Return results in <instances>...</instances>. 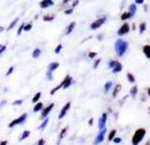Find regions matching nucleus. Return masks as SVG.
<instances>
[{"instance_id":"1","label":"nucleus","mask_w":150,"mask_h":145,"mask_svg":"<svg viewBox=\"0 0 150 145\" xmlns=\"http://www.w3.org/2000/svg\"><path fill=\"white\" fill-rule=\"evenodd\" d=\"M115 46H116V51L117 54L121 57L127 51L128 47V44L127 42L124 41L122 39H119L116 40Z\"/></svg>"},{"instance_id":"2","label":"nucleus","mask_w":150,"mask_h":145,"mask_svg":"<svg viewBox=\"0 0 150 145\" xmlns=\"http://www.w3.org/2000/svg\"><path fill=\"white\" fill-rule=\"evenodd\" d=\"M145 134H146V130L144 129L143 128L138 129L133 137V140H132L133 144L135 145L138 144L143 140Z\"/></svg>"},{"instance_id":"3","label":"nucleus","mask_w":150,"mask_h":145,"mask_svg":"<svg viewBox=\"0 0 150 145\" xmlns=\"http://www.w3.org/2000/svg\"><path fill=\"white\" fill-rule=\"evenodd\" d=\"M27 114H24L23 115H21L19 118H18V119H15L13 121H12L10 123V124L8 125V127L9 128H13L14 127L15 125H16V124H21L22 122H24L26 119H27Z\"/></svg>"},{"instance_id":"4","label":"nucleus","mask_w":150,"mask_h":145,"mask_svg":"<svg viewBox=\"0 0 150 145\" xmlns=\"http://www.w3.org/2000/svg\"><path fill=\"white\" fill-rule=\"evenodd\" d=\"M105 21H106V18L105 17L99 18V19H97L96 21H95L94 22H93L91 24V28L92 30H96V29H98L99 27L102 26L105 22Z\"/></svg>"},{"instance_id":"5","label":"nucleus","mask_w":150,"mask_h":145,"mask_svg":"<svg viewBox=\"0 0 150 145\" xmlns=\"http://www.w3.org/2000/svg\"><path fill=\"white\" fill-rule=\"evenodd\" d=\"M129 31H130V26H129V24L127 23H125L118 30V35L120 36H122L128 33Z\"/></svg>"},{"instance_id":"6","label":"nucleus","mask_w":150,"mask_h":145,"mask_svg":"<svg viewBox=\"0 0 150 145\" xmlns=\"http://www.w3.org/2000/svg\"><path fill=\"white\" fill-rule=\"evenodd\" d=\"M105 132H106V128H103L102 130H101V132H99V134L97 136L96 138L95 139V142H94L95 144H99V143H101V142H103Z\"/></svg>"},{"instance_id":"7","label":"nucleus","mask_w":150,"mask_h":145,"mask_svg":"<svg viewBox=\"0 0 150 145\" xmlns=\"http://www.w3.org/2000/svg\"><path fill=\"white\" fill-rule=\"evenodd\" d=\"M107 117H108L107 114H103L102 118L99 119V128L100 130H102L103 128H105V124H106V121H107Z\"/></svg>"},{"instance_id":"8","label":"nucleus","mask_w":150,"mask_h":145,"mask_svg":"<svg viewBox=\"0 0 150 145\" xmlns=\"http://www.w3.org/2000/svg\"><path fill=\"white\" fill-rule=\"evenodd\" d=\"M70 106H71V102H68V103L66 104V106L62 108V110L60 111V114L59 115V117H58L59 119H63L65 116V115L66 114V112L68 111V110L70 108Z\"/></svg>"},{"instance_id":"9","label":"nucleus","mask_w":150,"mask_h":145,"mask_svg":"<svg viewBox=\"0 0 150 145\" xmlns=\"http://www.w3.org/2000/svg\"><path fill=\"white\" fill-rule=\"evenodd\" d=\"M55 106L54 103L50 104L48 107H46V108L42 111V114H41V118H46L47 116V115L49 114V113L51 111V110L53 108V107Z\"/></svg>"},{"instance_id":"10","label":"nucleus","mask_w":150,"mask_h":145,"mask_svg":"<svg viewBox=\"0 0 150 145\" xmlns=\"http://www.w3.org/2000/svg\"><path fill=\"white\" fill-rule=\"evenodd\" d=\"M53 4H54V3H53L52 0H43L41 2V7L42 8H48Z\"/></svg>"},{"instance_id":"11","label":"nucleus","mask_w":150,"mask_h":145,"mask_svg":"<svg viewBox=\"0 0 150 145\" xmlns=\"http://www.w3.org/2000/svg\"><path fill=\"white\" fill-rule=\"evenodd\" d=\"M122 70V64H121L119 61H116L115 66L113 68V73H117V72H121Z\"/></svg>"},{"instance_id":"12","label":"nucleus","mask_w":150,"mask_h":145,"mask_svg":"<svg viewBox=\"0 0 150 145\" xmlns=\"http://www.w3.org/2000/svg\"><path fill=\"white\" fill-rule=\"evenodd\" d=\"M66 82V78L63 80L62 82H61V83L58 86H57V87H55V88H53L51 92H50V94H52V95H54L55 94V93L57 92V91H58L60 88H62L63 86V85H64V83Z\"/></svg>"},{"instance_id":"13","label":"nucleus","mask_w":150,"mask_h":145,"mask_svg":"<svg viewBox=\"0 0 150 145\" xmlns=\"http://www.w3.org/2000/svg\"><path fill=\"white\" fill-rule=\"evenodd\" d=\"M144 53L145 54V55L147 56V58L148 59H150V45H146L144 46L143 49Z\"/></svg>"},{"instance_id":"14","label":"nucleus","mask_w":150,"mask_h":145,"mask_svg":"<svg viewBox=\"0 0 150 145\" xmlns=\"http://www.w3.org/2000/svg\"><path fill=\"white\" fill-rule=\"evenodd\" d=\"M58 66H59V64L58 63H57V62H53V63H52V64H50L49 65V71H50V72H53V71H55L56 68H58Z\"/></svg>"},{"instance_id":"15","label":"nucleus","mask_w":150,"mask_h":145,"mask_svg":"<svg viewBox=\"0 0 150 145\" xmlns=\"http://www.w3.org/2000/svg\"><path fill=\"white\" fill-rule=\"evenodd\" d=\"M136 5L135 4H131L130 5V7H129V12L130 13L132 16H134V14L136 12Z\"/></svg>"},{"instance_id":"16","label":"nucleus","mask_w":150,"mask_h":145,"mask_svg":"<svg viewBox=\"0 0 150 145\" xmlns=\"http://www.w3.org/2000/svg\"><path fill=\"white\" fill-rule=\"evenodd\" d=\"M71 80H72V78H71L69 75H67L66 78V82H65L64 85H63V88H64V89H66V88H67L68 87H69V86H70L71 83Z\"/></svg>"},{"instance_id":"17","label":"nucleus","mask_w":150,"mask_h":145,"mask_svg":"<svg viewBox=\"0 0 150 145\" xmlns=\"http://www.w3.org/2000/svg\"><path fill=\"white\" fill-rule=\"evenodd\" d=\"M74 26H75V22H72L69 24V26H68V28H67V30H66V35H69V34L72 32V30H73Z\"/></svg>"},{"instance_id":"18","label":"nucleus","mask_w":150,"mask_h":145,"mask_svg":"<svg viewBox=\"0 0 150 145\" xmlns=\"http://www.w3.org/2000/svg\"><path fill=\"white\" fill-rule=\"evenodd\" d=\"M29 134H30V132L29 130H24V132L22 133V135H21V137L19 138V141H22V140L27 138L28 136H29Z\"/></svg>"},{"instance_id":"19","label":"nucleus","mask_w":150,"mask_h":145,"mask_svg":"<svg viewBox=\"0 0 150 145\" xmlns=\"http://www.w3.org/2000/svg\"><path fill=\"white\" fill-rule=\"evenodd\" d=\"M121 88H122V86H121V85H117V86H116V87L115 88V89H114V91H113V97H116V95L118 94L119 92L121 90Z\"/></svg>"},{"instance_id":"20","label":"nucleus","mask_w":150,"mask_h":145,"mask_svg":"<svg viewBox=\"0 0 150 145\" xmlns=\"http://www.w3.org/2000/svg\"><path fill=\"white\" fill-rule=\"evenodd\" d=\"M41 54V50L39 49H35L34 52H32V57L34 58H38Z\"/></svg>"},{"instance_id":"21","label":"nucleus","mask_w":150,"mask_h":145,"mask_svg":"<svg viewBox=\"0 0 150 145\" xmlns=\"http://www.w3.org/2000/svg\"><path fill=\"white\" fill-rule=\"evenodd\" d=\"M132 17V16H131V14L130 12H128V13H124L122 15V16H121V18L122 19V20H126V19H128V18H131Z\"/></svg>"},{"instance_id":"22","label":"nucleus","mask_w":150,"mask_h":145,"mask_svg":"<svg viewBox=\"0 0 150 145\" xmlns=\"http://www.w3.org/2000/svg\"><path fill=\"white\" fill-rule=\"evenodd\" d=\"M42 107H43V103H42V102H38V103H37L36 106L34 107V109H33L34 112H38V111H39L41 108H42Z\"/></svg>"},{"instance_id":"23","label":"nucleus","mask_w":150,"mask_h":145,"mask_svg":"<svg viewBox=\"0 0 150 145\" xmlns=\"http://www.w3.org/2000/svg\"><path fill=\"white\" fill-rule=\"evenodd\" d=\"M41 92H38L35 95V96L32 98V102L34 103V102H38V100H39V99H40V97H41Z\"/></svg>"},{"instance_id":"24","label":"nucleus","mask_w":150,"mask_h":145,"mask_svg":"<svg viewBox=\"0 0 150 145\" xmlns=\"http://www.w3.org/2000/svg\"><path fill=\"white\" fill-rule=\"evenodd\" d=\"M43 21H46V22H50V21H52L54 19V16L46 15V16H43Z\"/></svg>"},{"instance_id":"25","label":"nucleus","mask_w":150,"mask_h":145,"mask_svg":"<svg viewBox=\"0 0 150 145\" xmlns=\"http://www.w3.org/2000/svg\"><path fill=\"white\" fill-rule=\"evenodd\" d=\"M137 93H138V88H137V86L133 87V88H131V90H130V94H131L133 96H136Z\"/></svg>"},{"instance_id":"26","label":"nucleus","mask_w":150,"mask_h":145,"mask_svg":"<svg viewBox=\"0 0 150 145\" xmlns=\"http://www.w3.org/2000/svg\"><path fill=\"white\" fill-rule=\"evenodd\" d=\"M127 75V79H128V80H129L130 82H135L136 79H135L134 76H133L132 74H130V73H128Z\"/></svg>"},{"instance_id":"27","label":"nucleus","mask_w":150,"mask_h":145,"mask_svg":"<svg viewBox=\"0 0 150 145\" xmlns=\"http://www.w3.org/2000/svg\"><path fill=\"white\" fill-rule=\"evenodd\" d=\"M112 86V82H107L105 85V92H108Z\"/></svg>"},{"instance_id":"28","label":"nucleus","mask_w":150,"mask_h":145,"mask_svg":"<svg viewBox=\"0 0 150 145\" xmlns=\"http://www.w3.org/2000/svg\"><path fill=\"white\" fill-rule=\"evenodd\" d=\"M18 18H15V19L14 21H13V22H12V23H11V24H10L9 27L7 28V30H10L13 29L14 26H15V25L16 24V23L18 22Z\"/></svg>"},{"instance_id":"29","label":"nucleus","mask_w":150,"mask_h":145,"mask_svg":"<svg viewBox=\"0 0 150 145\" xmlns=\"http://www.w3.org/2000/svg\"><path fill=\"white\" fill-rule=\"evenodd\" d=\"M48 122H49V119H47V118H46V119L44 120V122H43L41 124L40 126H39V128H39V129H41V130H43V128H44L46 126V124H47V123H48Z\"/></svg>"},{"instance_id":"30","label":"nucleus","mask_w":150,"mask_h":145,"mask_svg":"<svg viewBox=\"0 0 150 145\" xmlns=\"http://www.w3.org/2000/svg\"><path fill=\"white\" fill-rule=\"evenodd\" d=\"M116 133V130H112V131L110 132V133L109 134V137H108L109 141H111V140L113 139V138H114Z\"/></svg>"},{"instance_id":"31","label":"nucleus","mask_w":150,"mask_h":145,"mask_svg":"<svg viewBox=\"0 0 150 145\" xmlns=\"http://www.w3.org/2000/svg\"><path fill=\"white\" fill-rule=\"evenodd\" d=\"M146 30V24L145 23H142L140 24V32L143 33L144 31Z\"/></svg>"},{"instance_id":"32","label":"nucleus","mask_w":150,"mask_h":145,"mask_svg":"<svg viewBox=\"0 0 150 145\" xmlns=\"http://www.w3.org/2000/svg\"><path fill=\"white\" fill-rule=\"evenodd\" d=\"M62 47H63L62 44H59L55 50V52L56 53V54H59V53L60 52L61 50H62Z\"/></svg>"},{"instance_id":"33","label":"nucleus","mask_w":150,"mask_h":145,"mask_svg":"<svg viewBox=\"0 0 150 145\" xmlns=\"http://www.w3.org/2000/svg\"><path fill=\"white\" fill-rule=\"evenodd\" d=\"M66 130H67V128H63V129L62 130V131L60 132V139H62V138L64 137V136H65V134H66Z\"/></svg>"},{"instance_id":"34","label":"nucleus","mask_w":150,"mask_h":145,"mask_svg":"<svg viewBox=\"0 0 150 145\" xmlns=\"http://www.w3.org/2000/svg\"><path fill=\"white\" fill-rule=\"evenodd\" d=\"M46 75H47V78H48V80H52L53 79L52 78V72H50V71H49L48 70V72H46Z\"/></svg>"},{"instance_id":"35","label":"nucleus","mask_w":150,"mask_h":145,"mask_svg":"<svg viewBox=\"0 0 150 145\" xmlns=\"http://www.w3.org/2000/svg\"><path fill=\"white\" fill-rule=\"evenodd\" d=\"M31 28H32V24H27V25L24 26V31H29V30H31Z\"/></svg>"},{"instance_id":"36","label":"nucleus","mask_w":150,"mask_h":145,"mask_svg":"<svg viewBox=\"0 0 150 145\" xmlns=\"http://www.w3.org/2000/svg\"><path fill=\"white\" fill-rule=\"evenodd\" d=\"M97 55V53L95 52H90L88 54V57L90 58H91V59H93L94 58H95L96 56Z\"/></svg>"},{"instance_id":"37","label":"nucleus","mask_w":150,"mask_h":145,"mask_svg":"<svg viewBox=\"0 0 150 145\" xmlns=\"http://www.w3.org/2000/svg\"><path fill=\"white\" fill-rule=\"evenodd\" d=\"M14 70V68L13 66H11L9 69H8V71H7V72L6 73V75L7 76H8V75H10V74H12L13 73V72Z\"/></svg>"},{"instance_id":"38","label":"nucleus","mask_w":150,"mask_h":145,"mask_svg":"<svg viewBox=\"0 0 150 145\" xmlns=\"http://www.w3.org/2000/svg\"><path fill=\"white\" fill-rule=\"evenodd\" d=\"M24 24H21V26H20V27L18 28V32H17V34L19 36V35H21V32H22V30H24Z\"/></svg>"},{"instance_id":"39","label":"nucleus","mask_w":150,"mask_h":145,"mask_svg":"<svg viewBox=\"0 0 150 145\" xmlns=\"http://www.w3.org/2000/svg\"><path fill=\"white\" fill-rule=\"evenodd\" d=\"M23 102V100H16V101H15L13 102V106H18V105H21V103Z\"/></svg>"},{"instance_id":"40","label":"nucleus","mask_w":150,"mask_h":145,"mask_svg":"<svg viewBox=\"0 0 150 145\" xmlns=\"http://www.w3.org/2000/svg\"><path fill=\"white\" fill-rule=\"evenodd\" d=\"M116 61H114V60H110V61L109 62V64H108L110 68H113L114 66H115V64H116Z\"/></svg>"},{"instance_id":"41","label":"nucleus","mask_w":150,"mask_h":145,"mask_svg":"<svg viewBox=\"0 0 150 145\" xmlns=\"http://www.w3.org/2000/svg\"><path fill=\"white\" fill-rule=\"evenodd\" d=\"M113 142H114V143H116V144H119V143H120V142H122V139H121L120 138H116L113 139Z\"/></svg>"},{"instance_id":"42","label":"nucleus","mask_w":150,"mask_h":145,"mask_svg":"<svg viewBox=\"0 0 150 145\" xmlns=\"http://www.w3.org/2000/svg\"><path fill=\"white\" fill-rule=\"evenodd\" d=\"M100 61H101V60L100 59H98V60H96L95 62V64H94V68H96L98 66H99V63H100Z\"/></svg>"},{"instance_id":"43","label":"nucleus","mask_w":150,"mask_h":145,"mask_svg":"<svg viewBox=\"0 0 150 145\" xmlns=\"http://www.w3.org/2000/svg\"><path fill=\"white\" fill-rule=\"evenodd\" d=\"M72 12H73V8H71V9H68L67 10H66L64 13H65V14H66V15H68V14L72 13Z\"/></svg>"},{"instance_id":"44","label":"nucleus","mask_w":150,"mask_h":145,"mask_svg":"<svg viewBox=\"0 0 150 145\" xmlns=\"http://www.w3.org/2000/svg\"><path fill=\"white\" fill-rule=\"evenodd\" d=\"M78 3H79V1H78V0H76L75 2H74V3H73V4H72V7H73V8L76 7V6L77 5Z\"/></svg>"},{"instance_id":"45","label":"nucleus","mask_w":150,"mask_h":145,"mask_svg":"<svg viewBox=\"0 0 150 145\" xmlns=\"http://www.w3.org/2000/svg\"><path fill=\"white\" fill-rule=\"evenodd\" d=\"M5 49H6V46H3L1 48H0V54H1V53L3 52L5 50Z\"/></svg>"},{"instance_id":"46","label":"nucleus","mask_w":150,"mask_h":145,"mask_svg":"<svg viewBox=\"0 0 150 145\" xmlns=\"http://www.w3.org/2000/svg\"><path fill=\"white\" fill-rule=\"evenodd\" d=\"M45 144V141L43 139H41L39 142H38V144L39 145H43Z\"/></svg>"},{"instance_id":"47","label":"nucleus","mask_w":150,"mask_h":145,"mask_svg":"<svg viewBox=\"0 0 150 145\" xmlns=\"http://www.w3.org/2000/svg\"><path fill=\"white\" fill-rule=\"evenodd\" d=\"M144 0H136V3L137 4H143Z\"/></svg>"},{"instance_id":"48","label":"nucleus","mask_w":150,"mask_h":145,"mask_svg":"<svg viewBox=\"0 0 150 145\" xmlns=\"http://www.w3.org/2000/svg\"><path fill=\"white\" fill-rule=\"evenodd\" d=\"M93 122H94V119H93V118H91V119L89 120V122H88V124H89V125H90V126H91V125L93 124Z\"/></svg>"},{"instance_id":"49","label":"nucleus","mask_w":150,"mask_h":145,"mask_svg":"<svg viewBox=\"0 0 150 145\" xmlns=\"http://www.w3.org/2000/svg\"><path fill=\"white\" fill-rule=\"evenodd\" d=\"M0 144H1V145L7 144V142H1L0 143Z\"/></svg>"},{"instance_id":"50","label":"nucleus","mask_w":150,"mask_h":145,"mask_svg":"<svg viewBox=\"0 0 150 145\" xmlns=\"http://www.w3.org/2000/svg\"><path fill=\"white\" fill-rule=\"evenodd\" d=\"M69 1H71V0H63V3H64V4H66Z\"/></svg>"},{"instance_id":"51","label":"nucleus","mask_w":150,"mask_h":145,"mask_svg":"<svg viewBox=\"0 0 150 145\" xmlns=\"http://www.w3.org/2000/svg\"><path fill=\"white\" fill-rule=\"evenodd\" d=\"M3 30H4V28H3L2 26H0V32H1V31H3Z\"/></svg>"},{"instance_id":"52","label":"nucleus","mask_w":150,"mask_h":145,"mask_svg":"<svg viewBox=\"0 0 150 145\" xmlns=\"http://www.w3.org/2000/svg\"><path fill=\"white\" fill-rule=\"evenodd\" d=\"M148 94H149V95H150V88L148 89Z\"/></svg>"}]
</instances>
